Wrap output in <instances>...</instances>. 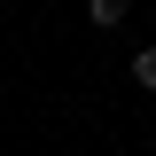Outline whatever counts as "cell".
<instances>
[{
	"label": "cell",
	"mask_w": 156,
	"mask_h": 156,
	"mask_svg": "<svg viewBox=\"0 0 156 156\" xmlns=\"http://www.w3.org/2000/svg\"><path fill=\"white\" fill-rule=\"evenodd\" d=\"M125 16H133V0H86V23L94 31H117Z\"/></svg>",
	"instance_id": "obj_1"
},
{
	"label": "cell",
	"mask_w": 156,
	"mask_h": 156,
	"mask_svg": "<svg viewBox=\"0 0 156 156\" xmlns=\"http://www.w3.org/2000/svg\"><path fill=\"white\" fill-rule=\"evenodd\" d=\"M133 86H140V94H156V39L133 55Z\"/></svg>",
	"instance_id": "obj_2"
}]
</instances>
